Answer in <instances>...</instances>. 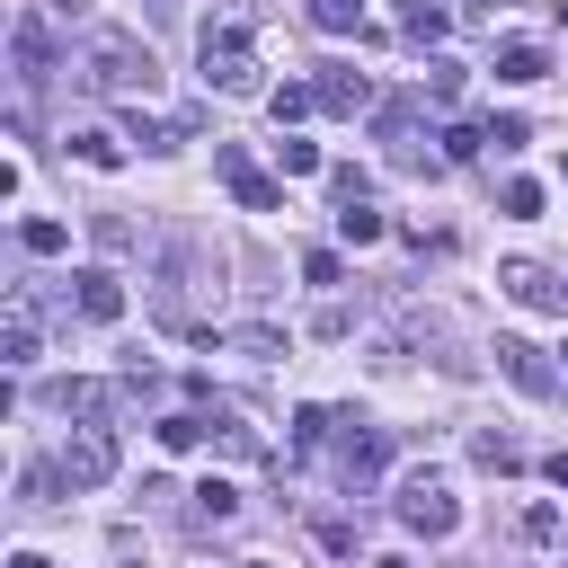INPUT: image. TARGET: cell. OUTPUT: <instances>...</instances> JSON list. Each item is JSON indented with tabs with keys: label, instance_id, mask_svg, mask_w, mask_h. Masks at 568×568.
I'll return each mask as SVG.
<instances>
[{
	"label": "cell",
	"instance_id": "obj_1",
	"mask_svg": "<svg viewBox=\"0 0 568 568\" xmlns=\"http://www.w3.org/2000/svg\"><path fill=\"white\" fill-rule=\"evenodd\" d=\"M248 36H257V9L248 0H213V18H204V89H222V98H257V53H248Z\"/></svg>",
	"mask_w": 568,
	"mask_h": 568
},
{
	"label": "cell",
	"instance_id": "obj_2",
	"mask_svg": "<svg viewBox=\"0 0 568 568\" xmlns=\"http://www.w3.org/2000/svg\"><path fill=\"white\" fill-rule=\"evenodd\" d=\"M80 80L106 89V98H151V89H160V62H151L142 36H124V27H89V36H80Z\"/></svg>",
	"mask_w": 568,
	"mask_h": 568
},
{
	"label": "cell",
	"instance_id": "obj_3",
	"mask_svg": "<svg viewBox=\"0 0 568 568\" xmlns=\"http://www.w3.org/2000/svg\"><path fill=\"white\" fill-rule=\"evenodd\" d=\"M399 524H408L417 541H453V532H462V506H453V488H444L435 470H408V479H399Z\"/></svg>",
	"mask_w": 568,
	"mask_h": 568
},
{
	"label": "cell",
	"instance_id": "obj_4",
	"mask_svg": "<svg viewBox=\"0 0 568 568\" xmlns=\"http://www.w3.org/2000/svg\"><path fill=\"white\" fill-rule=\"evenodd\" d=\"M382 462H390V435H382V426H364V417H346V444H337V488H346V497H364V488L382 479Z\"/></svg>",
	"mask_w": 568,
	"mask_h": 568
},
{
	"label": "cell",
	"instance_id": "obj_5",
	"mask_svg": "<svg viewBox=\"0 0 568 568\" xmlns=\"http://www.w3.org/2000/svg\"><path fill=\"white\" fill-rule=\"evenodd\" d=\"M213 169H222V186L240 195V213H275V204H284V186H275L266 169H248L240 142H213Z\"/></svg>",
	"mask_w": 568,
	"mask_h": 568
},
{
	"label": "cell",
	"instance_id": "obj_6",
	"mask_svg": "<svg viewBox=\"0 0 568 568\" xmlns=\"http://www.w3.org/2000/svg\"><path fill=\"white\" fill-rule=\"evenodd\" d=\"M53 462H62V479H71V488H106V479H115V435H106V426H80Z\"/></svg>",
	"mask_w": 568,
	"mask_h": 568
},
{
	"label": "cell",
	"instance_id": "obj_7",
	"mask_svg": "<svg viewBox=\"0 0 568 568\" xmlns=\"http://www.w3.org/2000/svg\"><path fill=\"white\" fill-rule=\"evenodd\" d=\"M497 373H506L524 399H550V390H559V364H550L541 346H524V337H497Z\"/></svg>",
	"mask_w": 568,
	"mask_h": 568
},
{
	"label": "cell",
	"instance_id": "obj_8",
	"mask_svg": "<svg viewBox=\"0 0 568 568\" xmlns=\"http://www.w3.org/2000/svg\"><path fill=\"white\" fill-rule=\"evenodd\" d=\"M497 284L524 302V311H568V275H550V266H532V257H515V266H497Z\"/></svg>",
	"mask_w": 568,
	"mask_h": 568
},
{
	"label": "cell",
	"instance_id": "obj_9",
	"mask_svg": "<svg viewBox=\"0 0 568 568\" xmlns=\"http://www.w3.org/2000/svg\"><path fill=\"white\" fill-rule=\"evenodd\" d=\"M9 53H18V89H44V80H53V36H44V18H18V27H9Z\"/></svg>",
	"mask_w": 568,
	"mask_h": 568
},
{
	"label": "cell",
	"instance_id": "obj_10",
	"mask_svg": "<svg viewBox=\"0 0 568 568\" xmlns=\"http://www.w3.org/2000/svg\"><path fill=\"white\" fill-rule=\"evenodd\" d=\"M71 302H80V320H98V328L124 320V284H115L106 266H80V275H71Z\"/></svg>",
	"mask_w": 568,
	"mask_h": 568
},
{
	"label": "cell",
	"instance_id": "obj_11",
	"mask_svg": "<svg viewBox=\"0 0 568 568\" xmlns=\"http://www.w3.org/2000/svg\"><path fill=\"white\" fill-rule=\"evenodd\" d=\"M311 89H320V106H328V115H364V106H373V80H364V71H346V62H328Z\"/></svg>",
	"mask_w": 568,
	"mask_h": 568
},
{
	"label": "cell",
	"instance_id": "obj_12",
	"mask_svg": "<svg viewBox=\"0 0 568 568\" xmlns=\"http://www.w3.org/2000/svg\"><path fill=\"white\" fill-rule=\"evenodd\" d=\"M497 80H515V89H532V80H550V53H541L532 36H506V44H497Z\"/></svg>",
	"mask_w": 568,
	"mask_h": 568
},
{
	"label": "cell",
	"instance_id": "obj_13",
	"mask_svg": "<svg viewBox=\"0 0 568 568\" xmlns=\"http://www.w3.org/2000/svg\"><path fill=\"white\" fill-rule=\"evenodd\" d=\"M53 408H62V417H80V426H106L115 390H106V382H53Z\"/></svg>",
	"mask_w": 568,
	"mask_h": 568
},
{
	"label": "cell",
	"instance_id": "obj_14",
	"mask_svg": "<svg viewBox=\"0 0 568 568\" xmlns=\"http://www.w3.org/2000/svg\"><path fill=\"white\" fill-rule=\"evenodd\" d=\"M62 151H71V160H89V169H124V142H115L106 124H71V133H62Z\"/></svg>",
	"mask_w": 568,
	"mask_h": 568
},
{
	"label": "cell",
	"instance_id": "obj_15",
	"mask_svg": "<svg viewBox=\"0 0 568 568\" xmlns=\"http://www.w3.org/2000/svg\"><path fill=\"white\" fill-rule=\"evenodd\" d=\"M151 435H160L169 453H195V444H213V417H204V408H178V417H160Z\"/></svg>",
	"mask_w": 568,
	"mask_h": 568
},
{
	"label": "cell",
	"instance_id": "obj_16",
	"mask_svg": "<svg viewBox=\"0 0 568 568\" xmlns=\"http://www.w3.org/2000/svg\"><path fill=\"white\" fill-rule=\"evenodd\" d=\"M470 462L506 479V470H524V444H515V435H497V426H479V435H470Z\"/></svg>",
	"mask_w": 568,
	"mask_h": 568
},
{
	"label": "cell",
	"instance_id": "obj_17",
	"mask_svg": "<svg viewBox=\"0 0 568 568\" xmlns=\"http://www.w3.org/2000/svg\"><path fill=\"white\" fill-rule=\"evenodd\" d=\"M213 453H231V462H257L266 444H257V426H240L231 408H213Z\"/></svg>",
	"mask_w": 568,
	"mask_h": 568
},
{
	"label": "cell",
	"instance_id": "obj_18",
	"mask_svg": "<svg viewBox=\"0 0 568 568\" xmlns=\"http://www.w3.org/2000/svg\"><path fill=\"white\" fill-rule=\"evenodd\" d=\"M444 27H453V18H444V0H408V18H399V36H408V44H444Z\"/></svg>",
	"mask_w": 568,
	"mask_h": 568
},
{
	"label": "cell",
	"instance_id": "obj_19",
	"mask_svg": "<svg viewBox=\"0 0 568 568\" xmlns=\"http://www.w3.org/2000/svg\"><path fill=\"white\" fill-rule=\"evenodd\" d=\"M18 248H27V257H62V248H71V231H62L53 213H36V222H18Z\"/></svg>",
	"mask_w": 568,
	"mask_h": 568
},
{
	"label": "cell",
	"instance_id": "obj_20",
	"mask_svg": "<svg viewBox=\"0 0 568 568\" xmlns=\"http://www.w3.org/2000/svg\"><path fill=\"white\" fill-rule=\"evenodd\" d=\"M311 106H320V89H302V80H284V89H266V115H275V124H302Z\"/></svg>",
	"mask_w": 568,
	"mask_h": 568
},
{
	"label": "cell",
	"instance_id": "obj_21",
	"mask_svg": "<svg viewBox=\"0 0 568 568\" xmlns=\"http://www.w3.org/2000/svg\"><path fill=\"white\" fill-rule=\"evenodd\" d=\"M124 124H133V142H142V151H178V142H186V124H160V115H142V98H133V115H124Z\"/></svg>",
	"mask_w": 568,
	"mask_h": 568
},
{
	"label": "cell",
	"instance_id": "obj_22",
	"mask_svg": "<svg viewBox=\"0 0 568 568\" xmlns=\"http://www.w3.org/2000/svg\"><path fill=\"white\" fill-rule=\"evenodd\" d=\"M231 515H240V488L231 479H204L195 488V524H231Z\"/></svg>",
	"mask_w": 568,
	"mask_h": 568
},
{
	"label": "cell",
	"instance_id": "obj_23",
	"mask_svg": "<svg viewBox=\"0 0 568 568\" xmlns=\"http://www.w3.org/2000/svg\"><path fill=\"white\" fill-rule=\"evenodd\" d=\"M275 169H284V178H320V142H293V133H284V142H275Z\"/></svg>",
	"mask_w": 568,
	"mask_h": 568
},
{
	"label": "cell",
	"instance_id": "obj_24",
	"mask_svg": "<svg viewBox=\"0 0 568 568\" xmlns=\"http://www.w3.org/2000/svg\"><path fill=\"white\" fill-rule=\"evenodd\" d=\"M337 231H346V240H355V248H364V240H382V231H390V222H382V213H373V204H337Z\"/></svg>",
	"mask_w": 568,
	"mask_h": 568
},
{
	"label": "cell",
	"instance_id": "obj_25",
	"mask_svg": "<svg viewBox=\"0 0 568 568\" xmlns=\"http://www.w3.org/2000/svg\"><path fill=\"white\" fill-rule=\"evenodd\" d=\"M337 426H346V417H328V408H293V444H302V453H311V444H328Z\"/></svg>",
	"mask_w": 568,
	"mask_h": 568
},
{
	"label": "cell",
	"instance_id": "obj_26",
	"mask_svg": "<svg viewBox=\"0 0 568 568\" xmlns=\"http://www.w3.org/2000/svg\"><path fill=\"white\" fill-rule=\"evenodd\" d=\"M311 27L346 36V27H364V0H311Z\"/></svg>",
	"mask_w": 568,
	"mask_h": 568
},
{
	"label": "cell",
	"instance_id": "obj_27",
	"mask_svg": "<svg viewBox=\"0 0 568 568\" xmlns=\"http://www.w3.org/2000/svg\"><path fill=\"white\" fill-rule=\"evenodd\" d=\"M328 195H337V204H373V178L346 160V169H328Z\"/></svg>",
	"mask_w": 568,
	"mask_h": 568
},
{
	"label": "cell",
	"instance_id": "obj_28",
	"mask_svg": "<svg viewBox=\"0 0 568 568\" xmlns=\"http://www.w3.org/2000/svg\"><path fill=\"white\" fill-rule=\"evenodd\" d=\"M497 204H506L515 222H532V213H541V186H532V178H506V195H497Z\"/></svg>",
	"mask_w": 568,
	"mask_h": 568
},
{
	"label": "cell",
	"instance_id": "obj_29",
	"mask_svg": "<svg viewBox=\"0 0 568 568\" xmlns=\"http://www.w3.org/2000/svg\"><path fill=\"white\" fill-rule=\"evenodd\" d=\"M337 275H346L337 248H302V284H337Z\"/></svg>",
	"mask_w": 568,
	"mask_h": 568
},
{
	"label": "cell",
	"instance_id": "obj_30",
	"mask_svg": "<svg viewBox=\"0 0 568 568\" xmlns=\"http://www.w3.org/2000/svg\"><path fill=\"white\" fill-rule=\"evenodd\" d=\"M488 142H497V151H524L532 124H524V115H488Z\"/></svg>",
	"mask_w": 568,
	"mask_h": 568
},
{
	"label": "cell",
	"instance_id": "obj_31",
	"mask_svg": "<svg viewBox=\"0 0 568 568\" xmlns=\"http://www.w3.org/2000/svg\"><path fill=\"white\" fill-rule=\"evenodd\" d=\"M231 346H240V355H284V328H266V320H257V328H240Z\"/></svg>",
	"mask_w": 568,
	"mask_h": 568
},
{
	"label": "cell",
	"instance_id": "obj_32",
	"mask_svg": "<svg viewBox=\"0 0 568 568\" xmlns=\"http://www.w3.org/2000/svg\"><path fill=\"white\" fill-rule=\"evenodd\" d=\"M479 142H488V133H470V124H444V160H479Z\"/></svg>",
	"mask_w": 568,
	"mask_h": 568
},
{
	"label": "cell",
	"instance_id": "obj_33",
	"mask_svg": "<svg viewBox=\"0 0 568 568\" xmlns=\"http://www.w3.org/2000/svg\"><path fill=\"white\" fill-rule=\"evenodd\" d=\"M426 89L435 98H462V62H426Z\"/></svg>",
	"mask_w": 568,
	"mask_h": 568
},
{
	"label": "cell",
	"instance_id": "obj_34",
	"mask_svg": "<svg viewBox=\"0 0 568 568\" xmlns=\"http://www.w3.org/2000/svg\"><path fill=\"white\" fill-rule=\"evenodd\" d=\"M541 470H550V488H568V453H550V462H541Z\"/></svg>",
	"mask_w": 568,
	"mask_h": 568
},
{
	"label": "cell",
	"instance_id": "obj_35",
	"mask_svg": "<svg viewBox=\"0 0 568 568\" xmlns=\"http://www.w3.org/2000/svg\"><path fill=\"white\" fill-rule=\"evenodd\" d=\"M9 568H53V559H36V550H18V559H9Z\"/></svg>",
	"mask_w": 568,
	"mask_h": 568
},
{
	"label": "cell",
	"instance_id": "obj_36",
	"mask_svg": "<svg viewBox=\"0 0 568 568\" xmlns=\"http://www.w3.org/2000/svg\"><path fill=\"white\" fill-rule=\"evenodd\" d=\"M44 9H53V18H71V9H80V0H44Z\"/></svg>",
	"mask_w": 568,
	"mask_h": 568
},
{
	"label": "cell",
	"instance_id": "obj_37",
	"mask_svg": "<svg viewBox=\"0 0 568 568\" xmlns=\"http://www.w3.org/2000/svg\"><path fill=\"white\" fill-rule=\"evenodd\" d=\"M559 382H568V346H559Z\"/></svg>",
	"mask_w": 568,
	"mask_h": 568
},
{
	"label": "cell",
	"instance_id": "obj_38",
	"mask_svg": "<svg viewBox=\"0 0 568 568\" xmlns=\"http://www.w3.org/2000/svg\"><path fill=\"white\" fill-rule=\"evenodd\" d=\"M382 568H399V559H382Z\"/></svg>",
	"mask_w": 568,
	"mask_h": 568
},
{
	"label": "cell",
	"instance_id": "obj_39",
	"mask_svg": "<svg viewBox=\"0 0 568 568\" xmlns=\"http://www.w3.org/2000/svg\"><path fill=\"white\" fill-rule=\"evenodd\" d=\"M160 9H178V0H160Z\"/></svg>",
	"mask_w": 568,
	"mask_h": 568
}]
</instances>
